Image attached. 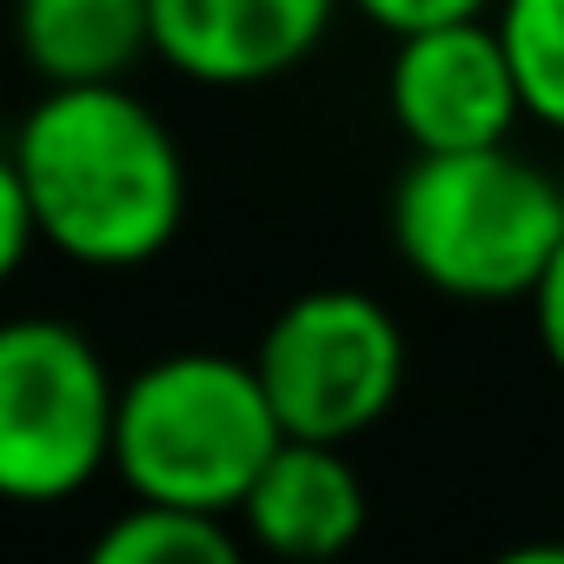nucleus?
I'll list each match as a JSON object with an SVG mask.
<instances>
[{
	"instance_id": "obj_3",
	"label": "nucleus",
	"mask_w": 564,
	"mask_h": 564,
	"mask_svg": "<svg viewBox=\"0 0 564 564\" xmlns=\"http://www.w3.org/2000/svg\"><path fill=\"white\" fill-rule=\"evenodd\" d=\"M279 438L286 425H279L252 359L173 352L153 359L133 386H120L113 471L140 505L226 518L246 505Z\"/></svg>"
},
{
	"instance_id": "obj_14",
	"label": "nucleus",
	"mask_w": 564,
	"mask_h": 564,
	"mask_svg": "<svg viewBox=\"0 0 564 564\" xmlns=\"http://www.w3.org/2000/svg\"><path fill=\"white\" fill-rule=\"evenodd\" d=\"M531 326H538V346H544V359L564 372V246L551 252L544 279L531 286Z\"/></svg>"
},
{
	"instance_id": "obj_7",
	"label": "nucleus",
	"mask_w": 564,
	"mask_h": 564,
	"mask_svg": "<svg viewBox=\"0 0 564 564\" xmlns=\"http://www.w3.org/2000/svg\"><path fill=\"white\" fill-rule=\"evenodd\" d=\"M333 14L339 0H153V54L199 87H259L293 74Z\"/></svg>"
},
{
	"instance_id": "obj_13",
	"label": "nucleus",
	"mask_w": 564,
	"mask_h": 564,
	"mask_svg": "<svg viewBox=\"0 0 564 564\" xmlns=\"http://www.w3.org/2000/svg\"><path fill=\"white\" fill-rule=\"evenodd\" d=\"M352 8L372 21V28H386L392 41H405V34H425V28H452V21H485L498 0H352Z\"/></svg>"
},
{
	"instance_id": "obj_1",
	"label": "nucleus",
	"mask_w": 564,
	"mask_h": 564,
	"mask_svg": "<svg viewBox=\"0 0 564 564\" xmlns=\"http://www.w3.org/2000/svg\"><path fill=\"white\" fill-rule=\"evenodd\" d=\"M34 226L74 265H147L186 219V160L166 120L120 80L47 87L14 133Z\"/></svg>"
},
{
	"instance_id": "obj_8",
	"label": "nucleus",
	"mask_w": 564,
	"mask_h": 564,
	"mask_svg": "<svg viewBox=\"0 0 564 564\" xmlns=\"http://www.w3.org/2000/svg\"><path fill=\"white\" fill-rule=\"evenodd\" d=\"M239 518H246L252 544H265L272 557L326 564V557L352 551V538L366 531V485H359L346 445L279 438V452L252 478Z\"/></svg>"
},
{
	"instance_id": "obj_12",
	"label": "nucleus",
	"mask_w": 564,
	"mask_h": 564,
	"mask_svg": "<svg viewBox=\"0 0 564 564\" xmlns=\"http://www.w3.org/2000/svg\"><path fill=\"white\" fill-rule=\"evenodd\" d=\"M41 226H34V199H28V180H21V160L14 147H0V286L28 265Z\"/></svg>"
},
{
	"instance_id": "obj_10",
	"label": "nucleus",
	"mask_w": 564,
	"mask_h": 564,
	"mask_svg": "<svg viewBox=\"0 0 564 564\" xmlns=\"http://www.w3.org/2000/svg\"><path fill=\"white\" fill-rule=\"evenodd\" d=\"M87 564H246V551L213 511L140 505L94 538Z\"/></svg>"
},
{
	"instance_id": "obj_15",
	"label": "nucleus",
	"mask_w": 564,
	"mask_h": 564,
	"mask_svg": "<svg viewBox=\"0 0 564 564\" xmlns=\"http://www.w3.org/2000/svg\"><path fill=\"white\" fill-rule=\"evenodd\" d=\"M491 564H564V538H531V544H511V551H498Z\"/></svg>"
},
{
	"instance_id": "obj_2",
	"label": "nucleus",
	"mask_w": 564,
	"mask_h": 564,
	"mask_svg": "<svg viewBox=\"0 0 564 564\" xmlns=\"http://www.w3.org/2000/svg\"><path fill=\"white\" fill-rule=\"evenodd\" d=\"M392 246L445 300H531L564 246V193L511 147L419 153L392 186Z\"/></svg>"
},
{
	"instance_id": "obj_6",
	"label": "nucleus",
	"mask_w": 564,
	"mask_h": 564,
	"mask_svg": "<svg viewBox=\"0 0 564 564\" xmlns=\"http://www.w3.org/2000/svg\"><path fill=\"white\" fill-rule=\"evenodd\" d=\"M386 107L399 133L412 140V153L511 147V127L524 120L518 74L491 21H452V28L405 34L392 47Z\"/></svg>"
},
{
	"instance_id": "obj_9",
	"label": "nucleus",
	"mask_w": 564,
	"mask_h": 564,
	"mask_svg": "<svg viewBox=\"0 0 564 564\" xmlns=\"http://www.w3.org/2000/svg\"><path fill=\"white\" fill-rule=\"evenodd\" d=\"M14 47L47 87L127 80L153 54V0H14Z\"/></svg>"
},
{
	"instance_id": "obj_11",
	"label": "nucleus",
	"mask_w": 564,
	"mask_h": 564,
	"mask_svg": "<svg viewBox=\"0 0 564 564\" xmlns=\"http://www.w3.org/2000/svg\"><path fill=\"white\" fill-rule=\"evenodd\" d=\"M491 28L518 74L524 120L564 133V0H498Z\"/></svg>"
},
{
	"instance_id": "obj_5",
	"label": "nucleus",
	"mask_w": 564,
	"mask_h": 564,
	"mask_svg": "<svg viewBox=\"0 0 564 564\" xmlns=\"http://www.w3.org/2000/svg\"><path fill=\"white\" fill-rule=\"evenodd\" d=\"M252 372L286 438L352 445L392 412L405 386V333L372 293L319 286L265 326Z\"/></svg>"
},
{
	"instance_id": "obj_4",
	"label": "nucleus",
	"mask_w": 564,
	"mask_h": 564,
	"mask_svg": "<svg viewBox=\"0 0 564 564\" xmlns=\"http://www.w3.org/2000/svg\"><path fill=\"white\" fill-rule=\"evenodd\" d=\"M120 386L67 319L0 326V498L61 505L113 465Z\"/></svg>"
}]
</instances>
